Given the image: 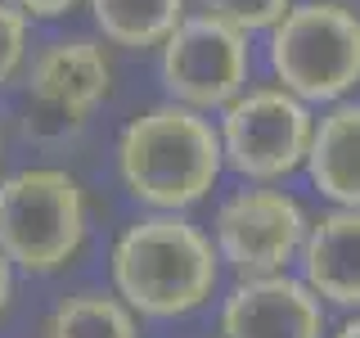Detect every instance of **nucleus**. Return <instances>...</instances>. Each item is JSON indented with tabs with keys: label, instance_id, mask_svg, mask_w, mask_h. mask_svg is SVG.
Segmentation results:
<instances>
[{
	"label": "nucleus",
	"instance_id": "nucleus-7",
	"mask_svg": "<svg viewBox=\"0 0 360 338\" xmlns=\"http://www.w3.org/2000/svg\"><path fill=\"white\" fill-rule=\"evenodd\" d=\"M311 144V113L284 90H252L248 99H234L225 113L221 154L234 172L270 180L284 176L307 158Z\"/></svg>",
	"mask_w": 360,
	"mask_h": 338
},
{
	"label": "nucleus",
	"instance_id": "nucleus-2",
	"mask_svg": "<svg viewBox=\"0 0 360 338\" xmlns=\"http://www.w3.org/2000/svg\"><path fill=\"white\" fill-rule=\"evenodd\" d=\"M112 284L131 311L185 315L217 289V257L189 221L149 217L135 221L112 248Z\"/></svg>",
	"mask_w": 360,
	"mask_h": 338
},
{
	"label": "nucleus",
	"instance_id": "nucleus-13",
	"mask_svg": "<svg viewBox=\"0 0 360 338\" xmlns=\"http://www.w3.org/2000/svg\"><path fill=\"white\" fill-rule=\"evenodd\" d=\"M45 338H140V334H135V315L122 298L72 293L50 311Z\"/></svg>",
	"mask_w": 360,
	"mask_h": 338
},
{
	"label": "nucleus",
	"instance_id": "nucleus-17",
	"mask_svg": "<svg viewBox=\"0 0 360 338\" xmlns=\"http://www.w3.org/2000/svg\"><path fill=\"white\" fill-rule=\"evenodd\" d=\"M9 298H14V275H9V257L0 253V320L9 311Z\"/></svg>",
	"mask_w": 360,
	"mask_h": 338
},
{
	"label": "nucleus",
	"instance_id": "nucleus-3",
	"mask_svg": "<svg viewBox=\"0 0 360 338\" xmlns=\"http://www.w3.org/2000/svg\"><path fill=\"white\" fill-rule=\"evenodd\" d=\"M86 244V194L59 167L0 180V253L27 275H54Z\"/></svg>",
	"mask_w": 360,
	"mask_h": 338
},
{
	"label": "nucleus",
	"instance_id": "nucleus-10",
	"mask_svg": "<svg viewBox=\"0 0 360 338\" xmlns=\"http://www.w3.org/2000/svg\"><path fill=\"white\" fill-rule=\"evenodd\" d=\"M307 289L338 307H360V208L329 212L302 239Z\"/></svg>",
	"mask_w": 360,
	"mask_h": 338
},
{
	"label": "nucleus",
	"instance_id": "nucleus-18",
	"mask_svg": "<svg viewBox=\"0 0 360 338\" xmlns=\"http://www.w3.org/2000/svg\"><path fill=\"white\" fill-rule=\"evenodd\" d=\"M338 338H360V320H352V325H347V330L338 334Z\"/></svg>",
	"mask_w": 360,
	"mask_h": 338
},
{
	"label": "nucleus",
	"instance_id": "nucleus-8",
	"mask_svg": "<svg viewBox=\"0 0 360 338\" xmlns=\"http://www.w3.org/2000/svg\"><path fill=\"white\" fill-rule=\"evenodd\" d=\"M302 234H307L302 208L275 189L234 194L217 217V248L243 280L270 275L284 262H292V253L302 248Z\"/></svg>",
	"mask_w": 360,
	"mask_h": 338
},
{
	"label": "nucleus",
	"instance_id": "nucleus-1",
	"mask_svg": "<svg viewBox=\"0 0 360 338\" xmlns=\"http://www.w3.org/2000/svg\"><path fill=\"white\" fill-rule=\"evenodd\" d=\"M221 135L189 104H162L122 131L117 167L127 189L149 208H189L221 176Z\"/></svg>",
	"mask_w": 360,
	"mask_h": 338
},
{
	"label": "nucleus",
	"instance_id": "nucleus-16",
	"mask_svg": "<svg viewBox=\"0 0 360 338\" xmlns=\"http://www.w3.org/2000/svg\"><path fill=\"white\" fill-rule=\"evenodd\" d=\"M14 5L22 14H32V18H59V14H68V9L77 5V0H14Z\"/></svg>",
	"mask_w": 360,
	"mask_h": 338
},
{
	"label": "nucleus",
	"instance_id": "nucleus-14",
	"mask_svg": "<svg viewBox=\"0 0 360 338\" xmlns=\"http://www.w3.org/2000/svg\"><path fill=\"white\" fill-rule=\"evenodd\" d=\"M202 9L239 32H257V27H275L284 18L288 0H202Z\"/></svg>",
	"mask_w": 360,
	"mask_h": 338
},
{
	"label": "nucleus",
	"instance_id": "nucleus-12",
	"mask_svg": "<svg viewBox=\"0 0 360 338\" xmlns=\"http://www.w3.org/2000/svg\"><path fill=\"white\" fill-rule=\"evenodd\" d=\"M90 14L112 45L149 50V45H162L185 18V0H90Z\"/></svg>",
	"mask_w": 360,
	"mask_h": 338
},
{
	"label": "nucleus",
	"instance_id": "nucleus-4",
	"mask_svg": "<svg viewBox=\"0 0 360 338\" xmlns=\"http://www.w3.org/2000/svg\"><path fill=\"white\" fill-rule=\"evenodd\" d=\"M279 82L302 99H338L360 82V18L333 0L288 9L270 41Z\"/></svg>",
	"mask_w": 360,
	"mask_h": 338
},
{
	"label": "nucleus",
	"instance_id": "nucleus-6",
	"mask_svg": "<svg viewBox=\"0 0 360 338\" xmlns=\"http://www.w3.org/2000/svg\"><path fill=\"white\" fill-rule=\"evenodd\" d=\"M248 82V41L239 27L198 14L162 41V86L189 108H221Z\"/></svg>",
	"mask_w": 360,
	"mask_h": 338
},
{
	"label": "nucleus",
	"instance_id": "nucleus-9",
	"mask_svg": "<svg viewBox=\"0 0 360 338\" xmlns=\"http://www.w3.org/2000/svg\"><path fill=\"white\" fill-rule=\"evenodd\" d=\"M225 338H320L324 315L307 284L279 275H248L225 302Z\"/></svg>",
	"mask_w": 360,
	"mask_h": 338
},
{
	"label": "nucleus",
	"instance_id": "nucleus-15",
	"mask_svg": "<svg viewBox=\"0 0 360 338\" xmlns=\"http://www.w3.org/2000/svg\"><path fill=\"white\" fill-rule=\"evenodd\" d=\"M27 59V14L14 0H0V86L14 82Z\"/></svg>",
	"mask_w": 360,
	"mask_h": 338
},
{
	"label": "nucleus",
	"instance_id": "nucleus-5",
	"mask_svg": "<svg viewBox=\"0 0 360 338\" xmlns=\"http://www.w3.org/2000/svg\"><path fill=\"white\" fill-rule=\"evenodd\" d=\"M112 68L95 41H54L27 68V131L59 140L90 122L108 99Z\"/></svg>",
	"mask_w": 360,
	"mask_h": 338
},
{
	"label": "nucleus",
	"instance_id": "nucleus-11",
	"mask_svg": "<svg viewBox=\"0 0 360 338\" xmlns=\"http://www.w3.org/2000/svg\"><path fill=\"white\" fill-rule=\"evenodd\" d=\"M307 167L320 194L347 203V208H360V104L333 108L320 122V131H311Z\"/></svg>",
	"mask_w": 360,
	"mask_h": 338
}]
</instances>
